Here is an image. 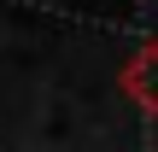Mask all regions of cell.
<instances>
[{"label": "cell", "mask_w": 158, "mask_h": 152, "mask_svg": "<svg viewBox=\"0 0 158 152\" xmlns=\"http://www.w3.org/2000/svg\"><path fill=\"white\" fill-rule=\"evenodd\" d=\"M123 94L141 105V111H158V41L135 47L129 64H123Z\"/></svg>", "instance_id": "obj_1"}]
</instances>
